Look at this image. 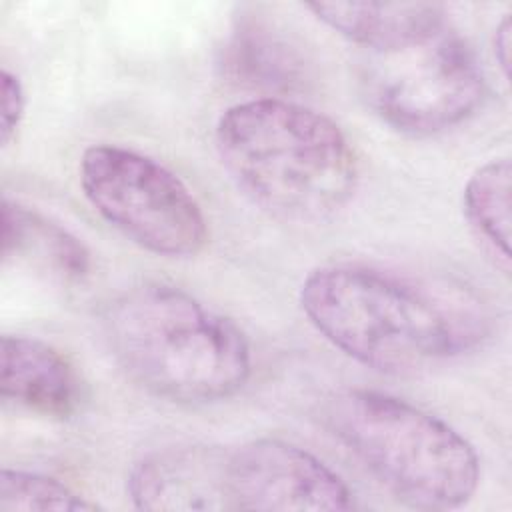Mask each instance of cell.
Listing matches in <instances>:
<instances>
[{"label":"cell","instance_id":"cell-1","mask_svg":"<svg viewBox=\"0 0 512 512\" xmlns=\"http://www.w3.org/2000/svg\"><path fill=\"white\" fill-rule=\"evenodd\" d=\"M298 300L334 348L392 376L458 358L488 334L486 312L468 288L374 264L318 266L302 280Z\"/></svg>","mask_w":512,"mask_h":512},{"label":"cell","instance_id":"cell-2","mask_svg":"<svg viewBox=\"0 0 512 512\" xmlns=\"http://www.w3.org/2000/svg\"><path fill=\"white\" fill-rule=\"evenodd\" d=\"M222 168L260 210L292 224H318L348 206L358 160L326 114L276 96L238 102L214 130Z\"/></svg>","mask_w":512,"mask_h":512},{"label":"cell","instance_id":"cell-3","mask_svg":"<svg viewBox=\"0 0 512 512\" xmlns=\"http://www.w3.org/2000/svg\"><path fill=\"white\" fill-rule=\"evenodd\" d=\"M108 348L130 380L178 404L234 396L250 378L246 334L182 288L144 282L118 294L104 312Z\"/></svg>","mask_w":512,"mask_h":512},{"label":"cell","instance_id":"cell-4","mask_svg":"<svg viewBox=\"0 0 512 512\" xmlns=\"http://www.w3.org/2000/svg\"><path fill=\"white\" fill-rule=\"evenodd\" d=\"M328 430L404 506H466L480 484L474 446L448 422L386 392L348 388L324 410Z\"/></svg>","mask_w":512,"mask_h":512},{"label":"cell","instance_id":"cell-5","mask_svg":"<svg viewBox=\"0 0 512 512\" xmlns=\"http://www.w3.org/2000/svg\"><path fill=\"white\" fill-rule=\"evenodd\" d=\"M360 86L370 110L410 136L460 126L480 108L486 92L474 50L448 24L414 44L366 52Z\"/></svg>","mask_w":512,"mask_h":512},{"label":"cell","instance_id":"cell-6","mask_svg":"<svg viewBox=\"0 0 512 512\" xmlns=\"http://www.w3.org/2000/svg\"><path fill=\"white\" fill-rule=\"evenodd\" d=\"M80 186L92 208L124 238L164 258H190L208 222L190 188L162 162L118 144L82 152Z\"/></svg>","mask_w":512,"mask_h":512},{"label":"cell","instance_id":"cell-7","mask_svg":"<svg viewBox=\"0 0 512 512\" xmlns=\"http://www.w3.org/2000/svg\"><path fill=\"white\" fill-rule=\"evenodd\" d=\"M234 510H352L348 484L318 456L280 438H256L228 452Z\"/></svg>","mask_w":512,"mask_h":512},{"label":"cell","instance_id":"cell-8","mask_svg":"<svg viewBox=\"0 0 512 512\" xmlns=\"http://www.w3.org/2000/svg\"><path fill=\"white\" fill-rule=\"evenodd\" d=\"M126 492L140 510H234L228 452L210 446L150 452L132 466Z\"/></svg>","mask_w":512,"mask_h":512},{"label":"cell","instance_id":"cell-9","mask_svg":"<svg viewBox=\"0 0 512 512\" xmlns=\"http://www.w3.org/2000/svg\"><path fill=\"white\" fill-rule=\"evenodd\" d=\"M0 394L32 414L66 420L80 408L82 382L54 346L20 334L2 336Z\"/></svg>","mask_w":512,"mask_h":512},{"label":"cell","instance_id":"cell-10","mask_svg":"<svg viewBox=\"0 0 512 512\" xmlns=\"http://www.w3.org/2000/svg\"><path fill=\"white\" fill-rule=\"evenodd\" d=\"M306 10L366 52L414 44L448 24L444 6L432 2H310Z\"/></svg>","mask_w":512,"mask_h":512},{"label":"cell","instance_id":"cell-11","mask_svg":"<svg viewBox=\"0 0 512 512\" xmlns=\"http://www.w3.org/2000/svg\"><path fill=\"white\" fill-rule=\"evenodd\" d=\"M2 258L36 268L64 284L82 282L92 268L90 252L78 236L10 198L2 204Z\"/></svg>","mask_w":512,"mask_h":512},{"label":"cell","instance_id":"cell-12","mask_svg":"<svg viewBox=\"0 0 512 512\" xmlns=\"http://www.w3.org/2000/svg\"><path fill=\"white\" fill-rule=\"evenodd\" d=\"M220 66L232 82L248 88L292 90L304 78L296 46L256 12L236 18Z\"/></svg>","mask_w":512,"mask_h":512},{"label":"cell","instance_id":"cell-13","mask_svg":"<svg viewBox=\"0 0 512 512\" xmlns=\"http://www.w3.org/2000/svg\"><path fill=\"white\" fill-rule=\"evenodd\" d=\"M510 160L494 158L472 172L464 186V216L504 274L510 270Z\"/></svg>","mask_w":512,"mask_h":512},{"label":"cell","instance_id":"cell-14","mask_svg":"<svg viewBox=\"0 0 512 512\" xmlns=\"http://www.w3.org/2000/svg\"><path fill=\"white\" fill-rule=\"evenodd\" d=\"M98 504L78 494L58 478L20 470L2 468L0 472V510H96Z\"/></svg>","mask_w":512,"mask_h":512},{"label":"cell","instance_id":"cell-15","mask_svg":"<svg viewBox=\"0 0 512 512\" xmlns=\"http://www.w3.org/2000/svg\"><path fill=\"white\" fill-rule=\"evenodd\" d=\"M2 120H0V142L2 146H10L16 138V132L22 124L24 110H26V96L24 86L20 78L10 72L8 68H2Z\"/></svg>","mask_w":512,"mask_h":512},{"label":"cell","instance_id":"cell-16","mask_svg":"<svg viewBox=\"0 0 512 512\" xmlns=\"http://www.w3.org/2000/svg\"><path fill=\"white\" fill-rule=\"evenodd\" d=\"M510 46H512V26H510V18L504 16L494 30V56L498 66L502 68L504 78H508V70H510Z\"/></svg>","mask_w":512,"mask_h":512}]
</instances>
